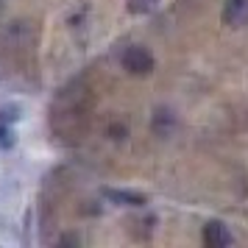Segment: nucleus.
Listing matches in <instances>:
<instances>
[{
    "label": "nucleus",
    "mask_w": 248,
    "mask_h": 248,
    "mask_svg": "<svg viewBox=\"0 0 248 248\" xmlns=\"http://www.w3.org/2000/svg\"><path fill=\"white\" fill-rule=\"evenodd\" d=\"M123 70L125 73H131V76H148V73H154V56H151V50L148 47H125V53H123Z\"/></svg>",
    "instance_id": "obj_1"
},
{
    "label": "nucleus",
    "mask_w": 248,
    "mask_h": 248,
    "mask_svg": "<svg viewBox=\"0 0 248 248\" xmlns=\"http://www.w3.org/2000/svg\"><path fill=\"white\" fill-rule=\"evenodd\" d=\"M203 246L206 248H226L232 246V232L226 229L220 220H209V223L203 226Z\"/></svg>",
    "instance_id": "obj_2"
},
{
    "label": "nucleus",
    "mask_w": 248,
    "mask_h": 248,
    "mask_svg": "<svg viewBox=\"0 0 248 248\" xmlns=\"http://www.w3.org/2000/svg\"><path fill=\"white\" fill-rule=\"evenodd\" d=\"M246 20H248V0H226L223 23L232 25V28H240Z\"/></svg>",
    "instance_id": "obj_3"
},
{
    "label": "nucleus",
    "mask_w": 248,
    "mask_h": 248,
    "mask_svg": "<svg viewBox=\"0 0 248 248\" xmlns=\"http://www.w3.org/2000/svg\"><path fill=\"white\" fill-rule=\"evenodd\" d=\"M103 195L112 203H117V206H145L148 203L145 195L134 190H103Z\"/></svg>",
    "instance_id": "obj_4"
},
{
    "label": "nucleus",
    "mask_w": 248,
    "mask_h": 248,
    "mask_svg": "<svg viewBox=\"0 0 248 248\" xmlns=\"http://www.w3.org/2000/svg\"><path fill=\"white\" fill-rule=\"evenodd\" d=\"M151 128L156 137H170L176 131V114L170 109H156L154 112V120H151Z\"/></svg>",
    "instance_id": "obj_5"
},
{
    "label": "nucleus",
    "mask_w": 248,
    "mask_h": 248,
    "mask_svg": "<svg viewBox=\"0 0 248 248\" xmlns=\"http://www.w3.org/2000/svg\"><path fill=\"white\" fill-rule=\"evenodd\" d=\"M159 6V0H128V12L131 14H151Z\"/></svg>",
    "instance_id": "obj_6"
},
{
    "label": "nucleus",
    "mask_w": 248,
    "mask_h": 248,
    "mask_svg": "<svg viewBox=\"0 0 248 248\" xmlns=\"http://www.w3.org/2000/svg\"><path fill=\"white\" fill-rule=\"evenodd\" d=\"M14 145V131L9 128V123L0 120V148H12Z\"/></svg>",
    "instance_id": "obj_7"
},
{
    "label": "nucleus",
    "mask_w": 248,
    "mask_h": 248,
    "mask_svg": "<svg viewBox=\"0 0 248 248\" xmlns=\"http://www.w3.org/2000/svg\"><path fill=\"white\" fill-rule=\"evenodd\" d=\"M0 9H3V0H0Z\"/></svg>",
    "instance_id": "obj_8"
}]
</instances>
